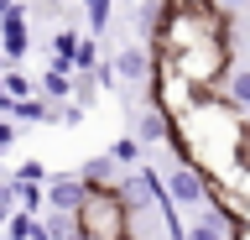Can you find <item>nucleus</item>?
Instances as JSON below:
<instances>
[{"label": "nucleus", "mask_w": 250, "mask_h": 240, "mask_svg": "<svg viewBox=\"0 0 250 240\" xmlns=\"http://www.w3.org/2000/svg\"><path fill=\"white\" fill-rule=\"evenodd\" d=\"M162 183H167V198H172L177 209H193V214H198V209H208V193H214V183H208V177H203L193 162H172Z\"/></svg>", "instance_id": "1"}, {"label": "nucleus", "mask_w": 250, "mask_h": 240, "mask_svg": "<svg viewBox=\"0 0 250 240\" xmlns=\"http://www.w3.org/2000/svg\"><path fill=\"white\" fill-rule=\"evenodd\" d=\"M83 193H89L83 173H52V177H47V209H62V214H78V204H83Z\"/></svg>", "instance_id": "2"}, {"label": "nucleus", "mask_w": 250, "mask_h": 240, "mask_svg": "<svg viewBox=\"0 0 250 240\" xmlns=\"http://www.w3.org/2000/svg\"><path fill=\"white\" fill-rule=\"evenodd\" d=\"M109 68H115V79H120V84H151L156 58L146 47H120L115 58H109Z\"/></svg>", "instance_id": "3"}, {"label": "nucleus", "mask_w": 250, "mask_h": 240, "mask_svg": "<svg viewBox=\"0 0 250 240\" xmlns=\"http://www.w3.org/2000/svg\"><path fill=\"white\" fill-rule=\"evenodd\" d=\"M0 42H5V58H26V42H31V32H26V11H21V5H16V11H5V16H0Z\"/></svg>", "instance_id": "4"}, {"label": "nucleus", "mask_w": 250, "mask_h": 240, "mask_svg": "<svg viewBox=\"0 0 250 240\" xmlns=\"http://www.w3.org/2000/svg\"><path fill=\"white\" fill-rule=\"evenodd\" d=\"M188 240H234V224L219 214V209H198L188 219Z\"/></svg>", "instance_id": "5"}, {"label": "nucleus", "mask_w": 250, "mask_h": 240, "mask_svg": "<svg viewBox=\"0 0 250 240\" xmlns=\"http://www.w3.org/2000/svg\"><path fill=\"white\" fill-rule=\"evenodd\" d=\"M130 136H136L141 146H156V141H167V136H172V115H167V110H156V105H146Z\"/></svg>", "instance_id": "6"}, {"label": "nucleus", "mask_w": 250, "mask_h": 240, "mask_svg": "<svg viewBox=\"0 0 250 240\" xmlns=\"http://www.w3.org/2000/svg\"><path fill=\"white\" fill-rule=\"evenodd\" d=\"M78 173H83V183H94V188H115V183H120V162L104 152V157H89Z\"/></svg>", "instance_id": "7"}, {"label": "nucleus", "mask_w": 250, "mask_h": 240, "mask_svg": "<svg viewBox=\"0 0 250 240\" xmlns=\"http://www.w3.org/2000/svg\"><path fill=\"white\" fill-rule=\"evenodd\" d=\"M224 99H229L234 110H245V115H250V63L229 68V79H224Z\"/></svg>", "instance_id": "8"}, {"label": "nucleus", "mask_w": 250, "mask_h": 240, "mask_svg": "<svg viewBox=\"0 0 250 240\" xmlns=\"http://www.w3.org/2000/svg\"><path fill=\"white\" fill-rule=\"evenodd\" d=\"M0 240H47V235H42V219H37V214L16 209L11 219H5V235H0Z\"/></svg>", "instance_id": "9"}, {"label": "nucleus", "mask_w": 250, "mask_h": 240, "mask_svg": "<svg viewBox=\"0 0 250 240\" xmlns=\"http://www.w3.org/2000/svg\"><path fill=\"white\" fill-rule=\"evenodd\" d=\"M16 120L21 126H42V120H52V99H42V94H31V99H16Z\"/></svg>", "instance_id": "10"}, {"label": "nucleus", "mask_w": 250, "mask_h": 240, "mask_svg": "<svg viewBox=\"0 0 250 240\" xmlns=\"http://www.w3.org/2000/svg\"><path fill=\"white\" fill-rule=\"evenodd\" d=\"M16 209H26L42 219L47 214V183H16Z\"/></svg>", "instance_id": "11"}, {"label": "nucleus", "mask_w": 250, "mask_h": 240, "mask_svg": "<svg viewBox=\"0 0 250 240\" xmlns=\"http://www.w3.org/2000/svg\"><path fill=\"white\" fill-rule=\"evenodd\" d=\"M141 152H146V146H141L136 136H115V141H109V157L120 162V167H141Z\"/></svg>", "instance_id": "12"}, {"label": "nucleus", "mask_w": 250, "mask_h": 240, "mask_svg": "<svg viewBox=\"0 0 250 240\" xmlns=\"http://www.w3.org/2000/svg\"><path fill=\"white\" fill-rule=\"evenodd\" d=\"M109 11H115V0H83V21H89V32H104V26H109Z\"/></svg>", "instance_id": "13"}, {"label": "nucleus", "mask_w": 250, "mask_h": 240, "mask_svg": "<svg viewBox=\"0 0 250 240\" xmlns=\"http://www.w3.org/2000/svg\"><path fill=\"white\" fill-rule=\"evenodd\" d=\"M0 84H5V94H11V99H31V94H37V84H31L26 73H16V68H5Z\"/></svg>", "instance_id": "14"}, {"label": "nucleus", "mask_w": 250, "mask_h": 240, "mask_svg": "<svg viewBox=\"0 0 250 240\" xmlns=\"http://www.w3.org/2000/svg\"><path fill=\"white\" fill-rule=\"evenodd\" d=\"M94 68H99V42H94V37H83V42H78V52H73V73H94Z\"/></svg>", "instance_id": "15"}, {"label": "nucleus", "mask_w": 250, "mask_h": 240, "mask_svg": "<svg viewBox=\"0 0 250 240\" xmlns=\"http://www.w3.org/2000/svg\"><path fill=\"white\" fill-rule=\"evenodd\" d=\"M94 94H99V79H94V73H73V105H83V110H89Z\"/></svg>", "instance_id": "16"}, {"label": "nucleus", "mask_w": 250, "mask_h": 240, "mask_svg": "<svg viewBox=\"0 0 250 240\" xmlns=\"http://www.w3.org/2000/svg\"><path fill=\"white\" fill-rule=\"evenodd\" d=\"M47 177H52V173H47V167H42V162H21V167H16V183H47Z\"/></svg>", "instance_id": "17"}, {"label": "nucleus", "mask_w": 250, "mask_h": 240, "mask_svg": "<svg viewBox=\"0 0 250 240\" xmlns=\"http://www.w3.org/2000/svg\"><path fill=\"white\" fill-rule=\"evenodd\" d=\"M11 146H16V120L0 115V152H11Z\"/></svg>", "instance_id": "18"}, {"label": "nucleus", "mask_w": 250, "mask_h": 240, "mask_svg": "<svg viewBox=\"0 0 250 240\" xmlns=\"http://www.w3.org/2000/svg\"><path fill=\"white\" fill-rule=\"evenodd\" d=\"M219 5H224V11H229V16H234V11H245L250 0H219Z\"/></svg>", "instance_id": "19"}, {"label": "nucleus", "mask_w": 250, "mask_h": 240, "mask_svg": "<svg viewBox=\"0 0 250 240\" xmlns=\"http://www.w3.org/2000/svg\"><path fill=\"white\" fill-rule=\"evenodd\" d=\"M5 11H16V0H0V16H5Z\"/></svg>", "instance_id": "20"}, {"label": "nucleus", "mask_w": 250, "mask_h": 240, "mask_svg": "<svg viewBox=\"0 0 250 240\" xmlns=\"http://www.w3.org/2000/svg\"><path fill=\"white\" fill-rule=\"evenodd\" d=\"M62 240H89V235H83V230H73V235H62Z\"/></svg>", "instance_id": "21"}]
</instances>
